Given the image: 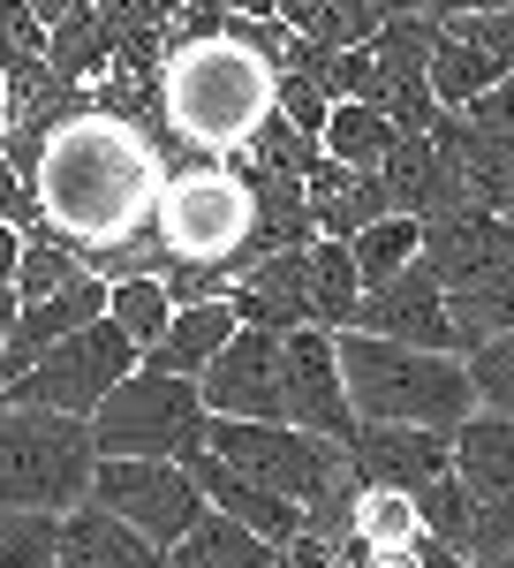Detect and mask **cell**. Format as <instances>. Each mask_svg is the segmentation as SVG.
Returning <instances> with one entry per match:
<instances>
[{"mask_svg":"<svg viewBox=\"0 0 514 568\" xmlns=\"http://www.w3.org/2000/svg\"><path fill=\"white\" fill-rule=\"evenodd\" d=\"M167 152H174V136L136 130L122 114H99L84 99L39 144V168H31L39 227L31 235L69 243L106 281L114 273H152V213H160Z\"/></svg>","mask_w":514,"mask_h":568,"instance_id":"cell-1","label":"cell"},{"mask_svg":"<svg viewBox=\"0 0 514 568\" xmlns=\"http://www.w3.org/2000/svg\"><path fill=\"white\" fill-rule=\"evenodd\" d=\"M273 61L250 53L219 23L213 39H189L167 53L160 69V114H167V136L189 144V152H243L250 130L273 106Z\"/></svg>","mask_w":514,"mask_h":568,"instance_id":"cell-2","label":"cell"},{"mask_svg":"<svg viewBox=\"0 0 514 568\" xmlns=\"http://www.w3.org/2000/svg\"><path fill=\"white\" fill-rule=\"evenodd\" d=\"M341 379H348V409L356 425H439L454 433L476 409L470 364L454 349H417V342H386L363 326H341Z\"/></svg>","mask_w":514,"mask_h":568,"instance_id":"cell-3","label":"cell"},{"mask_svg":"<svg viewBox=\"0 0 514 568\" xmlns=\"http://www.w3.org/2000/svg\"><path fill=\"white\" fill-rule=\"evenodd\" d=\"M99 470V439L91 417H61V409H8L0 417V508H45L69 516L91 493Z\"/></svg>","mask_w":514,"mask_h":568,"instance_id":"cell-4","label":"cell"},{"mask_svg":"<svg viewBox=\"0 0 514 568\" xmlns=\"http://www.w3.org/2000/svg\"><path fill=\"white\" fill-rule=\"evenodd\" d=\"M205 447H213L219 463L265 478L273 493L302 500V508H318V500H333V493L356 485L341 439L302 433V425H288V417H205Z\"/></svg>","mask_w":514,"mask_h":568,"instance_id":"cell-5","label":"cell"},{"mask_svg":"<svg viewBox=\"0 0 514 568\" xmlns=\"http://www.w3.org/2000/svg\"><path fill=\"white\" fill-rule=\"evenodd\" d=\"M91 439H99V455H174L182 463L189 447H205V394L197 379L136 364L91 409Z\"/></svg>","mask_w":514,"mask_h":568,"instance_id":"cell-6","label":"cell"},{"mask_svg":"<svg viewBox=\"0 0 514 568\" xmlns=\"http://www.w3.org/2000/svg\"><path fill=\"white\" fill-rule=\"evenodd\" d=\"M144 364V349L128 342L114 318H91L76 334H61L53 349L23 372V379H8V402H23V409H61V417H91L114 379H128Z\"/></svg>","mask_w":514,"mask_h":568,"instance_id":"cell-7","label":"cell"},{"mask_svg":"<svg viewBox=\"0 0 514 568\" xmlns=\"http://www.w3.org/2000/svg\"><path fill=\"white\" fill-rule=\"evenodd\" d=\"M91 500L114 508L122 524H136L160 554L205 516V493H197V478H189V463H174V455H99Z\"/></svg>","mask_w":514,"mask_h":568,"instance_id":"cell-8","label":"cell"},{"mask_svg":"<svg viewBox=\"0 0 514 568\" xmlns=\"http://www.w3.org/2000/svg\"><path fill=\"white\" fill-rule=\"evenodd\" d=\"M280 387H288V425L326 433V439L348 447L356 409H348L341 334H333V326H288V334H280Z\"/></svg>","mask_w":514,"mask_h":568,"instance_id":"cell-9","label":"cell"},{"mask_svg":"<svg viewBox=\"0 0 514 568\" xmlns=\"http://www.w3.org/2000/svg\"><path fill=\"white\" fill-rule=\"evenodd\" d=\"M205 417H288V387H280V334L265 326H235L219 356L197 372Z\"/></svg>","mask_w":514,"mask_h":568,"instance_id":"cell-10","label":"cell"},{"mask_svg":"<svg viewBox=\"0 0 514 568\" xmlns=\"http://www.w3.org/2000/svg\"><path fill=\"white\" fill-rule=\"evenodd\" d=\"M363 334H386V342H417V349H454V326H446V281L424 265V251L401 265L393 281H371L356 296V318ZM462 356V349H454Z\"/></svg>","mask_w":514,"mask_h":568,"instance_id":"cell-11","label":"cell"},{"mask_svg":"<svg viewBox=\"0 0 514 568\" xmlns=\"http://www.w3.org/2000/svg\"><path fill=\"white\" fill-rule=\"evenodd\" d=\"M348 470L363 485H393V493H417V485L446 478L454 470V433L439 425H379L363 417L348 433Z\"/></svg>","mask_w":514,"mask_h":568,"instance_id":"cell-12","label":"cell"},{"mask_svg":"<svg viewBox=\"0 0 514 568\" xmlns=\"http://www.w3.org/2000/svg\"><path fill=\"white\" fill-rule=\"evenodd\" d=\"M424 265L446 281V288L500 273V265H514V220L492 213V205H454V213H431L424 220Z\"/></svg>","mask_w":514,"mask_h":568,"instance_id":"cell-13","label":"cell"},{"mask_svg":"<svg viewBox=\"0 0 514 568\" xmlns=\"http://www.w3.org/2000/svg\"><path fill=\"white\" fill-rule=\"evenodd\" d=\"M431 152L462 175V190H470V205H492V213L514 220V136H492L476 130L462 106H439V122H431Z\"/></svg>","mask_w":514,"mask_h":568,"instance_id":"cell-14","label":"cell"},{"mask_svg":"<svg viewBox=\"0 0 514 568\" xmlns=\"http://www.w3.org/2000/svg\"><path fill=\"white\" fill-rule=\"evenodd\" d=\"M227 304H235L243 326H265V334L318 326L310 318V243L302 251H265V258H250L227 281Z\"/></svg>","mask_w":514,"mask_h":568,"instance_id":"cell-15","label":"cell"},{"mask_svg":"<svg viewBox=\"0 0 514 568\" xmlns=\"http://www.w3.org/2000/svg\"><path fill=\"white\" fill-rule=\"evenodd\" d=\"M182 463H189V478H197V493H205V508H219V516H235V524H250L257 538L288 546V538L302 530V500H288V493H273L265 478H250V470H235V463H219L213 447H189Z\"/></svg>","mask_w":514,"mask_h":568,"instance_id":"cell-16","label":"cell"},{"mask_svg":"<svg viewBox=\"0 0 514 568\" xmlns=\"http://www.w3.org/2000/svg\"><path fill=\"white\" fill-rule=\"evenodd\" d=\"M379 182H386V205L393 213H454V205H470V190H462V175L431 152V136L424 130H401L393 136V152L379 160Z\"/></svg>","mask_w":514,"mask_h":568,"instance_id":"cell-17","label":"cell"},{"mask_svg":"<svg viewBox=\"0 0 514 568\" xmlns=\"http://www.w3.org/2000/svg\"><path fill=\"white\" fill-rule=\"evenodd\" d=\"M61 568H167V554L136 524H122L114 508H99L84 493V500L61 516Z\"/></svg>","mask_w":514,"mask_h":568,"instance_id":"cell-18","label":"cell"},{"mask_svg":"<svg viewBox=\"0 0 514 568\" xmlns=\"http://www.w3.org/2000/svg\"><path fill=\"white\" fill-rule=\"evenodd\" d=\"M243 318H235V304L227 296H197V304H174V318H167V334L144 349V364L152 372H174V379H197L205 364L219 356V342L235 334Z\"/></svg>","mask_w":514,"mask_h":568,"instance_id":"cell-19","label":"cell"},{"mask_svg":"<svg viewBox=\"0 0 514 568\" xmlns=\"http://www.w3.org/2000/svg\"><path fill=\"white\" fill-rule=\"evenodd\" d=\"M302 190H310V227H318V235H341V243L356 227H371L379 213H393L379 168H341V160H326Z\"/></svg>","mask_w":514,"mask_h":568,"instance_id":"cell-20","label":"cell"},{"mask_svg":"<svg viewBox=\"0 0 514 568\" xmlns=\"http://www.w3.org/2000/svg\"><path fill=\"white\" fill-rule=\"evenodd\" d=\"M454 478L470 485V500H492L514 485V417L500 409H470L454 425Z\"/></svg>","mask_w":514,"mask_h":568,"instance_id":"cell-21","label":"cell"},{"mask_svg":"<svg viewBox=\"0 0 514 568\" xmlns=\"http://www.w3.org/2000/svg\"><path fill=\"white\" fill-rule=\"evenodd\" d=\"M273 561H280V546L257 538L250 524H235V516H219V508H205L167 546V568H273Z\"/></svg>","mask_w":514,"mask_h":568,"instance_id":"cell-22","label":"cell"},{"mask_svg":"<svg viewBox=\"0 0 514 568\" xmlns=\"http://www.w3.org/2000/svg\"><path fill=\"white\" fill-rule=\"evenodd\" d=\"M45 69L69 77V84H99L114 69V31H106L99 0H76L61 23H45Z\"/></svg>","mask_w":514,"mask_h":568,"instance_id":"cell-23","label":"cell"},{"mask_svg":"<svg viewBox=\"0 0 514 568\" xmlns=\"http://www.w3.org/2000/svg\"><path fill=\"white\" fill-rule=\"evenodd\" d=\"M393 114H386L379 99H333V114H326V130H318V144H326V160H341V168H379L386 152H393Z\"/></svg>","mask_w":514,"mask_h":568,"instance_id":"cell-24","label":"cell"},{"mask_svg":"<svg viewBox=\"0 0 514 568\" xmlns=\"http://www.w3.org/2000/svg\"><path fill=\"white\" fill-rule=\"evenodd\" d=\"M446 326H454V349H462V356H470L476 342H492V334H507V326H514V265L484 273V281H462V288H446Z\"/></svg>","mask_w":514,"mask_h":568,"instance_id":"cell-25","label":"cell"},{"mask_svg":"<svg viewBox=\"0 0 514 568\" xmlns=\"http://www.w3.org/2000/svg\"><path fill=\"white\" fill-rule=\"evenodd\" d=\"M356 296H363L356 251H348L341 235H318V243H310V318L341 334L348 318H356Z\"/></svg>","mask_w":514,"mask_h":568,"instance_id":"cell-26","label":"cell"},{"mask_svg":"<svg viewBox=\"0 0 514 568\" xmlns=\"http://www.w3.org/2000/svg\"><path fill=\"white\" fill-rule=\"evenodd\" d=\"M106 318L122 326L136 349H152V342L167 334V318H174L167 281H160V273H114V281H106Z\"/></svg>","mask_w":514,"mask_h":568,"instance_id":"cell-27","label":"cell"},{"mask_svg":"<svg viewBox=\"0 0 514 568\" xmlns=\"http://www.w3.org/2000/svg\"><path fill=\"white\" fill-rule=\"evenodd\" d=\"M348 251H356L363 288H371V281H393L401 265L424 251V220H417V213H379L371 227H356V235H348Z\"/></svg>","mask_w":514,"mask_h":568,"instance_id":"cell-28","label":"cell"},{"mask_svg":"<svg viewBox=\"0 0 514 568\" xmlns=\"http://www.w3.org/2000/svg\"><path fill=\"white\" fill-rule=\"evenodd\" d=\"M243 152H250L257 168H280V175H302V182L326 168V144H318L310 130H296L280 106H265V122L250 130V144H243Z\"/></svg>","mask_w":514,"mask_h":568,"instance_id":"cell-29","label":"cell"},{"mask_svg":"<svg viewBox=\"0 0 514 568\" xmlns=\"http://www.w3.org/2000/svg\"><path fill=\"white\" fill-rule=\"evenodd\" d=\"M484 84H500V69H492L470 39H454V31L439 23V45H431V91H439V106H470Z\"/></svg>","mask_w":514,"mask_h":568,"instance_id":"cell-30","label":"cell"},{"mask_svg":"<svg viewBox=\"0 0 514 568\" xmlns=\"http://www.w3.org/2000/svg\"><path fill=\"white\" fill-rule=\"evenodd\" d=\"M0 568H61V516L0 508Z\"/></svg>","mask_w":514,"mask_h":568,"instance_id":"cell-31","label":"cell"},{"mask_svg":"<svg viewBox=\"0 0 514 568\" xmlns=\"http://www.w3.org/2000/svg\"><path fill=\"white\" fill-rule=\"evenodd\" d=\"M417 524H424V538H439V546H454V554H470V524H476V500H470V485L454 478H431L417 485Z\"/></svg>","mask_w":514,"mask_h":568,"instance_id":"cell-32","label":"cell"},{"mask_svg":"<svg viewBox=\"0 0 514 568\" xmlns=\"http://www.w3.org/2000/svg\"><path fill=\"white\" fill-rule=\"evenodd\" d=\"M462 364H470L476 409H500V417H514V326H507V334H492V342H476Z\"/></svg>","mask_w":514,"mask_h":568,"instance_id":"cell-33","label":"cell"},{"mask_svg":"<svg viewBox=\"0 0 514 568\" xmlns=\"http://www.w3.org/2000/svg\"><path fill=\"white\" fill-rule=\"evenodd\" d=\"M454 39H470L500 77H514V8H470V16H439Z\"/></svg>","mask_w":514,"mask_h":568,"instance_id":"cell-34","label":"cell"},{"mask_svg":"<svg viewBox=\"0 0 514 568\" xmlns=\"http://www.w3.org/2000/svg\"><path fill=\"white\" fill-rule=\"evenodd\" d=\"M273 106H280L296 130L318 136V130H326V114H333V91L318 84V77H302V69H280V77H273Z\"/></svg>","mask_w":514,"mask_h":568,"instance_id":"cell-35","label":"cell"},{"mask_svg":"<svg viewBox=\"0 0 514 568\" xmlns=\"http://www.w3.org/2000/svg\"><path fill=\"white\" fill-rule=\"evenodd\" d=\"M23 61H45V23L31 16V0H0V77Z\"/></svg>","mask_w":514,"mask_h":568,"instance_id":"cell-36","label":"cell"},{"mask_svg":"<svg viewBox=\"0 0 514 568\" xmlns=\"http://www.w3.org/2000/svg\"><path fill=\"white\" fill-rule=\"evenodd\" d=\"M462 114H470L476 130H492V136H514V77L484 84V91L470 99V106H462Z\"/></svg>","mask_w":514,"mask_h":568,"instance_id":"cell-37","label":"cell"},{"mask_svg":"<svg viewBox=\"0 0 514 568\" xmlns=\"http://www.w3.org/2000/svg\"><path fill=\"white\" fill-rule=\"evenodd\" d=\"M0 220H16V227H23V235H31V227H39V190H31V182L16 175V168H8V160H0Z\"/></svg>","mask_w":514,"mask_h":568,"instance_id":"cell-38","label":"cell"},{"mask_svg":"<svg viewBox=\"0 0 514 568\" xmlns=\"http://www.w3.org/2000/svg\"><path fill=\"white\" fill-rule=\"evenodd\" d=\"M16 265H23V227L0 220V281H16Z\"/></svg>","mask_w":514,"mask_h":568,"instance_id":"cell-39","label":"cell"},{"mask_svg":"<svg viewBox=\"0 0 514 568\" xmlns=\"http://www.w3.org/2000/svg\"><path fill=\"white\" fill-rule=\"evenodd\" d=\"M16 311H23V296H16V281H0V349H8V334H16Z\"/></svg>","mask_w":514,"mask_h":568,"instance_id":"cell-40","label":"cell"},{"mask_svg":"<svg viewBox=\"0 0 514 568\" xmlns=\"http://www.w3.org/2000/svg\"><path fill=\"white\" fill-rule=\"evenodd\" d=\"M424 568H470V554H454V546H439V538H424Z\"/></svg>","mask_w":514,"mask_h":568,"instance_id":"cell-41","label":"cell"},{"mask_svg":"<svg viewBox=\"0 0 514 568\" xmlns=\"http://www.w3.org/2000/svg\"><path fill=\"white\" fill-rule=\"evenodd\" d=\"M69 8H76V0H31V16H39V23H61Z\"/></svg>","mask_w":514,"mask_h":568,"instance_id":"cell-42","label":"cell"},{"mask_svg":"<svg viewBox=\"0 0 514 568\" xmlns=\"http://www.w3.org/2000/svg\"><path fill=\"white\" fill-rule=\"evenodd\" d=\"M227 16H273V0H227Z\"/></svg>","mask_w":514,"mask_h":568,"instance_id":"cell-43","label":"cell"},{"mask_svg":"<svg viewBox=\"0 0 514 568\" xmlns=\"http://www.w3.org/2000/svg\"><path fill=\"white\" fill-rule=\"evenodd\" d=\"M8 409H16V402H8V379H0V417H8Z\"/></svg>","mask_w":514,"mask_h":568,"instance_id":"cell-44","label":"cell"},{"mask_svg":"<svg viewBox=\"0 0 514 568\" xmlns=\"http://www.w3.org/2000/svg\"><path fill=\"white\" fill-rule=\"evenodd\" d=\"M0 144H8V122H0Z\"/></svg>","mask_w":514,"mask_h":568,"instance_id":"cell-45","label":"cell"},{"mask_svg":"<svg viewBox=\"0 0 514 568\" xmlns=\"http://www.w3.org/2000/svg\"><path fill=\"white\" fill-rule=\"evenodd\" d=\"M273 568H288V561H273ZM333 568H341V561H333Z\"/></svg>","mask_w":514,"mask_h":568,"instance_id":"cell-46","label":"cell"},{"mask_svg":"<svg viewBox=\"0 0 514 568\" xmlns=\"http://www.w3.org/2000/svg\"><path fill=\"white\" fill-rule=\"evenodd\" d=\"M99 8H106V0H99Z\"/></svg>","mask_w":514,"mask_h":568,"instance_id":"cell-47","label":"cell"}]
</instances>
